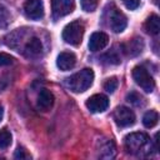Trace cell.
Wrapping results in <instances>:
<instances>
[{
    "label": "cell",
    "mask_w": 160,
    "mask_h": 160,
    "mask_svg": "<svg viewBox=\"0 0 160 160\" xmlns=\"http://www.w3.org/2000/svg\"><path fill=\"white\" fill-rule=\"evenodd\" d=\"M132 78L135 82L145 91V92H151L155 88V81L152 76L149 74V71L144 66H135L132 69Z\"/></svg>",
    "instance_id": "5"
},
{
    "label": "cell",
    "mask_w": 160,
    "mask_h": 160,
    "mask_svg": "<svg viewBox=\"0 0 160 160\" xmlns=\"http://www.w3.org/2000/svg\"><path fill=\"white\" fill-rule=\"evenodd\" d=\"M158 120H159V115L155 110H149L145 112L144 118H142V124L145 128L150 129V128H154L156 124H158Z\"/></svg>",
    "instance_id": "17"
},
{
    "label": "cell",
    "mask_w": 160,
    "mask_h": 160,
    "mask_svg": "<svg viewBox=\"0 0 160 160\" xmlns=\"http://www.w3.org/2000/svg\"><path fill=\"white\" fill-rule=\"evenodd\" d=\"M66 84L69 86V89L72 91V92H84L85 90H88L91 85H92V81H94V71L92 69H82L80 70L79 72L71 75L70 78L66 79Z\"/></svg>",
    "instance_id": "1"
},
{
    "label": "cell",
    "mask_w": 160,
    "mask_h": 160,
    "mask_svg": "<svg viewBox=\"0 0 160 160\" xmlns=\"http://www.w3.org/2000/svg\"><path fill=\"white\" fill-rule=\"evenodd\" d=\"M150 144V138L145 132H131L124 139V148L126 152L131 155H140L146 151L145 149Z\"/></svg>",
    "instance_id": "2"
},
{
    "label": "cell",
    "mask_w": 160,
    "mask_h": 160,
    "mask_svg": "<svg viewBox=\"0 0 160 160\" xmlns=\"http://www.w3.org/2000/svg\"><path fill=\"white\" fill-rule=\"evenodd\" d=\"M8 20H9V12L2 5H0V24L5 25L8 22Z\"/></svg>",
    "instance_id": "25"
},
{
    "label": "cell",
    "mask_w": 160,
    "mask_h": 160,
    "mask_svg": "<svg viewBox=\"0 0 160 160\" xmlns=\"http://www.w3.org/2000/svg\"><path fill=\"white\" fill-rule=\"evenodd\" d=\"M2 115H4V110H2V106L0 105V121H1V119H2Z\"/></svg>",
    "instance_id": "27"
},
{
    "label": "cell",
    "mask_w": 160,
    "mask_h": 160,
    "mask_svg": "<svg viewBox=\"0 0 160 160\" xmlns=\"http://www.w3.org/2000/svg\"><path fill=\"white\" fill-rule=\"evenodd\" d=\"M36 105L42 111H48L49 109H51V106L54 105V95H52V92L50 90H48V89H41L39 95H38Z\"/></svg>",
    "instance_id": "13"
},
{
    "label": "cell",
    "mask_w": 160,
    "mask_h": 160,
    "mask_svg": "<svg viewBox=\"0 0 160 160\" xmlns=\"http://www.w3.org/2000/svg\"><path fill=\"white\" fill-rule=\"evenodd\" d=\"M96 6H98V0H81V8L88 12L94 11Z\"/></svg>",
    "instance_id": "21"
},
{
    "label": "cell",
    "mask_w": 160,
    "mask_h": 160,
    "mask_svg": "<svg viewBox=\"0 0 160 160\" xmlns=\"http://www.w3.org/2000/svg\"><path fill=\"white\" fill-rule=\"evenodd\" d=\"M75 9L74 0H51V10L55 19L69 15Z\"/></svg>",
    "instance_id": "7"
},
{
    "label": "cell",
    "mask_w": 160,
    "mask_h": 160,
    "mask_svg": "<svg viewBox=\"0 0 160 160\" xmlns=\"http://www.w3.org/2000/svg\"><path fill=\"white\" fill-rule=\"evenodd\" d=\"M122 51L128 55V56H131V58H134V56H138L141 51H142V49H144V41H142V39L141 38H134V39H131L129 42H126L124 46H122Z\"/></svg>",
    "instance_id": "14"
},
{
    "label": "cell",
    "mask_w": 160,
    "mask_h": 160,
    "mask_svg": "<svg viewBox=\"0 0 160 160\" xmlns=\"http://www.w3.org/2000/svg\"><path fill=\"white\" fill-rule=\"evenodd\" d=\"M85 32V26L80 20H75L71 21L70 24H68L64 30H62V39L65 42L78 46L81 44L82 36Z\"/></svg>",
    "instance_id": "3"
},
{
    "label": "cell",
    "mask_w": 160,
    "mask_h": 160,
    "mask_svg": "<svg viewBox=\"0 0 160 160\" xmlns=\"http://www.w3.org/2000/svg\"><path fill=\"white\" fill-rule=\"evenodd\" d=\"M126 99H128V101L129 102H131V104H134V105H141V100H142V98L140 96V95H138L136 92H131V94H129L128 96H126Z\"/></svg>",
    "instance_id": "22"
},
{
    "label": "cell",
    "mask_w": 160,
    "mask_h": 160,
    "mask_svg": "<svg viewBox=\"0 0 160 160\" xmlns=\"http://www.w3.org/2000/svg\"><path fill=\"white\" fill-rule=\"evenodd\" d=\"M12 56H10L9 54H5V52H0V66H6V65H10L12 64Z\"/></svg>",
    "instance_id": "23"
},
{
    "label": "cell",
    "mask_w": 160,
    "mask_h": 160,
    "mask_svg": "<svg viewBox=\"0 0 160 160\" xmlns=\"http://www.w3.org/2000/svg\"><path fill=\"white\" fill-rule=\"evenodd\" d=\"M11 139H12L11 132L6 128L1 129L0 130V149H8L11 144Z\"/></svg>",
    "instance_id": "19"
},
{
    "label": "cell",
    "mask_w": 160,
    "mask_h": 160,
    "mask_svg": "<svg viewBox=\"0 0 160 160\" xmlns=\"http://www.w3.org/2000/svg\"><path fill=\"white\" fill-rule=\"evenodd\" d=\"M110 10H106V19H108V26L116 34L125 30L128 25L126 16L114 5L110 4Z\"/></svg>",
    "instance_id": "4"
},
{
    "label": "cell",
    "mask_w": 160,
    "mask_h": 160,
    "mask_svg": "<svg viewBox=\"0 0 160 160\" xmlns=\"http://www.w3.org/2000/svg\"><path fill=\"white\" fill-rule=\"evenodd\" d=\"M25 15L32 20H40L44 16V4L41 0H26L24 4Z\"/></svg>",
    "instance_id": "9"
},
{
    "label": "cell",
    "mask_w": 160,
    "mask_h": 160,
    "mask_svg": "<svg viewBox=\"0 0 160 160\" xmlns=\"http://www.w3.org/2000/svg\"><path fill=\"white\" fill-rule=\"evenodd\" d=\"M14 156L16 159H29L30 158V155L26 154L25 149H22V148H18L16 151H15V154H14Z\"/></svg>",
    "instance_id": "26"
},
{
    "label": "cell",
    "mask_w": 160,
    "mask_h": 160,
    "mask_svg": "<svg viewBox=\"0 0 160 160\" xmlns=\"http://www.w3.org/2000/svg\"><path fill=\"white\" fill-rule=\"evenodd\" d=\"M101 61L108 65H118L121 62V58H120V54L118 52V50L112 49L101 56Z\"/></svg>",
    "instance_id": "16"
},
{
    "label": "cell",
    "mask_w": 160,
    "mask_h": 160,
    "mask_svg": "<svg viewBox=\"0 0 160 160\" xmlns=\"http://www.w3.org/2000/svg\"><path fill=\"white\" fill-rule=\"evenodd\" d=\"M129 10H135L140 5V0H121Z\"/></svg>",
    "instance_id": "24"
},
{
    "label": "cell",
    "mask_w": 160,
    "mask_h": 160,
    "mask_svg": "<svg viewBox=\"0 0 160 160\" xmlns=\"http://www.w3.org/2000/svg\"><path fill=\"white\" fill-rule=\"evenodd\" d=\"M76 64V56L75 54L70 52V51H62L59 54L58 59H56V65L60 70L62 71H66V70H70L75 66Z\"/></svg>",
    "instance_id": "11"
},
{
    "label": "cell",
    "mask_w": 160,
    "mask_h": 160,
    "mask_svg": "<svg viewBox=\"0 0 160 160\" xmlns=\"http://www.w3.org/2000/svg\"><path fill=\"white\" fill-rule=\"evenodd\" d=\"M145 30L150 35H158L160 31V19L158 15H150L145 21Z\"/></svg>",
    "instance_id": "15"
},
{
    "label": "cell",
    "mask_w": 160,
    "mask_h": 160,
    "mask_svg": "<svg viewBox=\"0 0 160 160\" xmlns=\"http://www.w3.org/2000/svg\"><path fill=\"white\" fill-rule=\"evenodd\" d=\"M118 85H119V81L116 78H109L105 82H104V89L108 91V92H114L116 89H118Z\"/></svg>",
    "instance_id": "20"
},
{
    "label": "cell",
    "mask_w": 160,
    "mask_h": 160,
    "mask_svg": "<svg viewBox=\"0 0 160 160\" xmlns=\"http://www.w3.org/2000/svg\"><path fill=\"white\" fill-rule=\"evenodd\" d=\"M41 52H42V44L40 39L35 36L29 39V41L25 44L24 48V55L26 58H38L41 55Z\"/></svg>",
    "instance_id": "12"
},
{
    "label": "cell",
    "mask_w": 160,
    "mask_h": 160,
    "mask_svg": "<svg viewBox=\"0 0 160 160\" xmlns=\"http://www.w3.org/2000/svg\"><path fill=\"white\" fill-rule=\"evenodd\" d=\"M114 120H115V124L120 128H128V126H131L134 125L135 122V114L132 110H130L129 108L126 106H119L115 109L114 114Z\"/></svg>",
    "instance_id": "6"
},
{
    "label": "cell",
    "mask_w": 160,
    "mask_h": 160,
    "mask_svg": "<svg viewBox=\"0 0 160 160\" xmlns=\"http://www.w3.org/2000/svg\"><path fill=\"white\" fill-rule=\"evenodd\" d=\"M114 155H115V145L111 140H109L100 148V158L111 159L114 158Z\"/></svg>",
    "instance_id": "18"
},
{
    "label": "cell",
    "mask_w": 160,
    "mask_h": 160,
    "mask_svg": "<svg viewBox=\"0 0 160 160\" xmlns=\"http://www.w3.org/2000/svg\"><path fill=\"white\" fill-rule=\"evenodd\" d=\"M85 105L90 112H102L109 106V99L102 94H95L86 100Z\"/></svg>",
    "instance_id": "8"
},
{
    "label": "cell",
    "mask_w": 160,
    "mask_h": 160,
    "mask_svg": "<svg viewBox=\"0 0 160 160\" xmlns=\"http://www.w3.org/2000/svg\"><path fill=\"white\" fill-rule=\"evenodd\" d=\"M109 42V38L102 31H96L90 36L89 40V49L90 51H99L102 50Z\"/></svg>",
    "instance_id": "10"
}]
</instances>
